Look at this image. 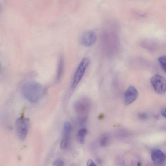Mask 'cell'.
Wrapping results in <instances>:
<instances>
[{
    "instance_id": "2e32d148",
    "label": "cell",
    "mask_w": 166,
    "mask_h": 166,
    "mask_svg": "<svg viewBox=\"0 0 166 166\" xmlns=\"http://www.w3.org/2000/svg\"><path fill=\"white\" fill-rule=\"evenodd\" d=\"M138 116L139 118L142 120H146L148 118V115L145 113H140Z\"/></svg>"
},
{
    "instance_id": "e0dca14e",
    "label": "cell",
    "mask_w": 166,
    "mask_h": 166,
    "mask_svg": "<svg viewBox=\"0 0 166 166\" xmlns=\"http://www.w3.org/2000/svg\"><path fill=\"white\" fill-rule=\"evenodd\" d=\"M87 166H97L93 160L91 159H89L87 162Z\"/></svg>"
},
{
    "instance_id": "9c48e42d",
    "label": "cell",
    "mask_w": 166,
    "mask_h": 166,
    "mask_svg": "<svg viewBox=\"0 0 166 166\" xmlns=\"http://www.w3.org/2000/svg\"><path fill=\"white\" fill-rule=\"evenodd\" d=\"M87 131L85 128H81L77 134L76 138L79 143L83 144L85 141V137L87 134Z\"/></svg>"
},
{
    "instance_id": "d6986e66",
    "label": "cell",
    "mask_w": 166,
    "mask_h": 166,
    "mask_svg": "<svg viewBox=\"0 0 166 166\" xmlns=\"http://www.w3.org/2000/svg\"><path fill=\"white\" fill-rule=\"evenodd\" d=\"M1 62H0V69H1Z\"/></svg>"
},
{
    "instance_id": "5b68a950",
    "label": "cell",
    "mask_w": 166,
    "mask_h": 166,
    "mask_svg": "<svg viewBox=\"0 0 166 166\" xmlns=\"http://www.w3.org/2000/svg\"><path fill=\"white\" fill-rule=\"evenodd\" d=\"M151 82L155 91L158 94H164L166 91V81L164 77L156 74L151 78Z\"/></svg>"
},
{
    "instance_id": "30bf717a",
    "label": "cell",
    "mask_w": 166,
    "mask_h": 166,
    "mask_svg": "<svg viewBox=\"0 0 166 166\" xmlns=\"http://www.w3.org/2000/svg\"><path fill=\"white\" fill-rule=\"evenodd\" d=\"M64 69V61L62 57H61L58 63L57 78L58 80L60 79L63 74Z\"/></svg>"
},
{
    "instance_id": "5bb4252c",
    "label": "cell",
    "mask_w": 166,
    "mask_h": 166,
    "mask_svg": "<svg viewBox=\"0 0 166 166\" xmlns=\"http://www.w3.org/2000/svg\"><path fill=\"white\" fill-rule=\"evenodd\" d=\"M109 137L107 135H104L100 139V144L102 146H104L107 145L109 140Z\"/></svg>"
},
{
    "instance_id": "8992f818",
    "label": "cell",
    "mask_w": 166,
    "mask_h": 166,
    "mask_svg": "<svg viewBox=\"0 0 166 166\" xmlns=\"http://www.w3.org/2000/svg\"><path fill=\"white\" fill-rule=\"evenodd\" d=\"M97 36L94 31H87L81 35L80 39L81 43L86 47L91 46L95 43Z\"/></svg>"
},
{
    "instance_id": "7a4b0ae2",
    "label": "cell",
    "mask_w": 166,
    "mask_h": 166,
    "mask_svg": "<svg viewBox=\"0 0 166 166\" xmlns=\"http://www.w3.org/2000/svg\"><path fill=\"white\" fill-rule=\"evenodd\" d=\"M90 107V102L88 99L86 98L77 100L74 104V109L78 115V118L87 117Z\"/></svg>"
},
{
    "instance_id": "8fae6325",
    "label": "cell",
    "mask_w": 166,
    "mask_h": 166,
    "mask_svg": "<svg viewBox=\"0 0 166 166\" xmlns=\"http://www.w3.org/2000/svg\"><path fill=\"white\" fill-rule=\"evenodd\" d=\"M72 129V125L69 122H67L64 125L63 130L64 136H69Z\"/></svg>"
},
{
    "instance_id": "3957f363",
    "label": "cell",
    "mask_w": 166,
    "mask_h": 166,
    "mask_svg": "<svg viewBox=\"0 0 166 166\" xmlns=\"http://www.w3.org/2000/svg\"><path fill=\"white\" fill-rule=\"evenodd\" d=\"M30 125L29 121L27 118H20L16 120V132L18 138L21 140H24L27 137Z\"/></svg>"
},
{
    "instance_id": "6da1fadb",
    "label": "cell",
    "mask_w": 166,
    "mask_h": 166,
    "mask_svg": "<svg viewBox=\"0 0 166 166\" xmlns=\"http://www.w3.org/2000/svg\"><path fill=\"white\" fill-rule=\"evenodd\" d=\"M22 94L26 100L31 103H36L43 97L44 89L40 84L34 81H28L22 86Z\"/></svg>"
},
{
    "instance_id": "277c9868",
    "label": "cell",
    "mask_w": 166,
    "mask_h": 166,
    "mask_svg": "<svg viewBox=\"0 0 166 166\" xmlns=\"http://www.w3.org/2000/svg\"><path fill=\"white\" fill-rule=\"evenodd\" d=\"M90 60L88 57H85L81 61L76 71L71 84V88H74L79 83L85 73L87 67L88 66Z\"/></svg>"
},
{
    "instance_id": "ba28073f",
    "label": "cell",
    "mask_w": 166,
    "mask_h": 166,
    "mask_svg": "<svg viewBox=\"0 0 166 166\" xmlns=\"http://www.w3.org/2000/svg\"><path fill=\"white\" fill-rule=\"evenodd\" d=\"M152 161L155 164H160L164 161L165 158V154L158 149L153 150L151 153Z\"/></svg>"
},
{
    "instance_id": "52a82bcc",
    "label": "cell",
    "mask_w": 166,
    "mask_h": 166,
    "mask_svg": "<svg viewBox=\"0 0 166 166\" xmlns=\"http://www.w3.org/2000/svg\"><path fill=\"white\" fill-rule=\"evenodd\" d=\"M138 92L135 87L130 86L127 89L124 94L125 103L129 105L135 101L137 98Z\"/></svg>"
},
{
    "instance_id": "4fadbf2b",
    "label": "cell",
    "mask_w": 166,
    "mask_h": 166,
    "mask_svg": "<svg viewBox=\"0 0 166 166\" xmlns=\"http://www.w3.org/2000/svg\"><path fill=\"white\" fill-rule=\"evenodd\" d=\"M159 62L165 72L166 71V57L161 56L159 58Z\"/></svg>"
},
{
    "instance_id": "7c38bea8",
    "label": "cell",
    "mask_w": 166,
    "mask_h": 166,
    "mask_svg": "<svg viewBox=\"0 0 166 166\" xmlns=\"http://www.w3.org/2000/svg\"><path fill=\"white\" fill-rule=\"evenodd\" d=\"M69 136H64V138L61 141L60 144V148L62 149H65L67 147L69 141Z\"/></svg>"
},
{
    "instance_id": "ac0fdd59",
    "label": "cell",
    "mask_w": 166,
    "mask_h": 166,
    "mask_svg": "<svg viewBox=\"0 0 166 166\" xmlns=\"http://www.w3.org/2000/svg\"><path fill=\"white\" fill-rule=\"evenodd\" d=\"M165 107H164L162 109L161 111V113L162 115L164 116V117H166V113H165Z\"/></svg>"
},
{
    "instance_id": "9a60e30c",
    "label": "cell",
    "mask_w": 166,
    "mask_h": 166,
    "mask_svg": "<svg viewBox=\"0 0 166 166\" xmlns=\"http://www.w3.org/2000/svg\"><path fill=\"white\" fill-rule=\"evenodd\" d=\"M64 164V162L62 160L57 159L54 162L52 166H63Z\"/></svg>"
},
{
    "instance_id": "ffe728a7",
    "label": "cell",
    "mask_w": 166,
    "mask_h": 166,
    "mask_svg": "<svg viewBox=\"0 0 166 166\" xmlns=\"http://www.w3.org/2000/svg\"><path fill=\"white\" fill-rule=\"evenodd\" d=\"M1 11V5H0V11Z\"/></svg>"
}]
</instances>
